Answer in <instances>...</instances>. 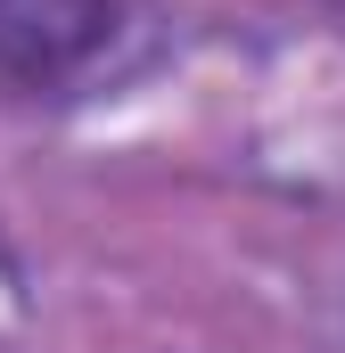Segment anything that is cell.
Wrapping results in <instances>:
<instances>
[{
  "mask_svg": "<svg viewBox=\"0 0 345 353\" xmlns=\"http://www.w3.org/2000/svg\"><path fill=\"white\" fill-rule=\"evenodd\" d=\"M107 33L115 0H0V83H66Z\"/></svg>",
  "mask_w": 345,
  "mask_h": 353,
  "instance_id": "1",
  "label": "cell"
}]
</instances>
